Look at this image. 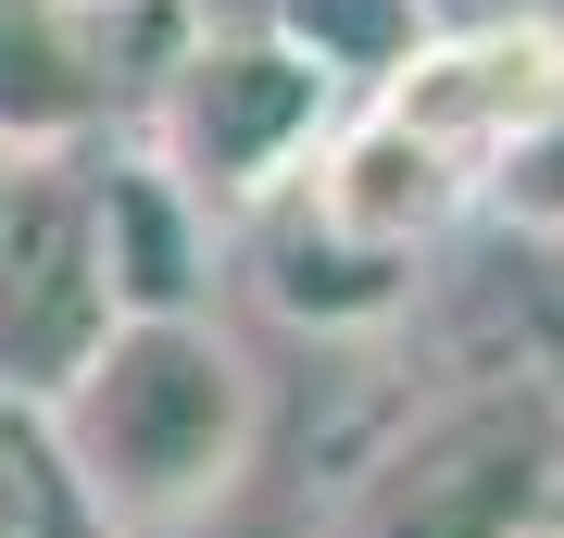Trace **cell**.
I'll list each match as a JSON object with an SVG mask.
<instances>
[{"mask_svg":"<svg viewBox=\"0 0 564 538\" xmlns=\"http://www.w3.org/2000/svg\"><path fill=\"white\" fill-rule=\"evenodd\" d=\"M39 439L139 538L202 514L214 488H239L263 463V376L214 314H113L101 351L39 400Z\"/></svg>","mask_w":564,"mask_h":538,"instance_id":"1","label":"cell"},{"mask_svg":"<svg viewBox=\"0 0 564 538\" xmlns=\"http://www.w3.org/2000/svg\"><path fill=\"white\" fill-rule=\"evenodd\" d=\"M126 113H139L126 151L151 176H176L214 226H239L276 188H302L314 139L339 125V88L289 39H263V25H176L151 51V76L126 88Z\"/></svg>","mask_w":564,"mask_h":538,"instance_id":"2","label":"cell"},{"mask_svg":"<svg viewBox=\"0 0 564 538\" xmlns=\"http://www.w3.org/2000/svg\"><path fill=\"white\" fill-rule=\"evenodd\" d=\"M564 514V388L489 376L402 426L351 488V538H552Z\"/></svg>","mask_w":564,"mask_h":538,"instance_id":"3","label":"cell"},{"mask_svg":"<svg viewBox=\"0 0 564 538\" xmlns=\"http://www.w3.org/2000/svg\"><path fill=\"white\" fill-rule=\"evenodd\" d=\"M101 226H88V151H0V400H39L101 351Z\"/></svg>","mask_w":564,"mask_h":538,"instance_id":"4","label":"cell"},{"mask_svg":"<svg viewBox=\"0 0 564 538\" xmlns=\"http://www.w3.org/2000/svg\"><path fill=\"white\" fill-rule=\"evenodd\" d=\"M564 100V25L540 13H477V25H426V51L402 76L364 88V113L389 139H414L464 200H489V176L514 163V139Z\"/></svg>","mask_w":564,"mask_h":538,"instance_id":"5","label":"cell"},{"mask_svg":"<svg viewBox=\"0 0 564 538\" xmlns=\"http://www.w3.org/2000/svg\"><path fill=\"white\" fill-rule=\"evenodd\" d=\"M176 25H113L76 0H0V151H88Z\"/></svg>","mask_w":564,"mask_h":538,"instance_id":"6","label":"cell"},{"mask_svg":"<svg viewBox=\"0 0 564 538\" xmlns=\"http://www.w3.org/2000/svg\"><path fill=\"white\" fill-rule=\"evenodd\" d=\"M88 226H101L113 314H202V276H214L226 226L176 176H151L139 151H101V139H88Z\"/></svg>","mask_w":564,"mask_h":538,"instance_id":"7","label":"cell"},{"mask_svg":"<svg viewBox=\"0 0 564 538\" xmlns=\"http://www.w3.org/2000/svg\"><path fill=\"white\" fill-rule=\"evenodd\" d=\"M239 239L263 263V300H276L289 326H377V314H402L414 300V263H389V251H351L339 226H314L302 200H263V213H239Z\"/></svg>","mask_w":564,"mask_h":538,"instance_id":"8","label":"cell"},{"mask_svg":"<svg viewBox=\"0 0 564 538\" xmlns=\"http://www.w3.org/2000/svg\"><path fill=\"white\" fill-rule=\"evenodd\" d=\"M440 25V0H263V39H289L339 100H364L377 76H402Z\"/></svg>","mask_w":564,"mask_h":538,"instance_id":"9","label":"cell"},{"mask_svg":"<svg viewBox=\"0 0 564 538\" xmlns=\"http://www.w3.org/2000/svg\"><path fill=\"white\" fill-rule=\"evenodd\" d=\"M489 213L564 251V100H552L540 125H527V139H514V163H502V176H489Z\"/></svg>","mask_w":564,"mask_h":538,"instance_id":"10","label":"cell"},{"mask_svg":"<svg viewBox=\"0 0 564 538\" xmlns=\"http://www.w3.org/2000/svg\"><path fill=\"white\" fill-rule=\"evenodd\" d=\"M139 538H302V501H289V488L251 463V476H239V488H214L202 514H176V526H139Z\"/></svg>","mask_w":564,"mask_h":538,"instance_id":"11","label":"cell"},{"mask_svg":"<svg viewBox=\"0 0 564 538\" xmlns=\"http://www.w3.org/2000/svg\"><path fill=\"white\" fill-rule=\"evenodd\" d=\"M13 538H126L101 501H88L76 476H63V451L39 439V476H25V514H13Z\"/></svg>","mask_w":564,"mask_h":538,"instance_id":"12","label":"cell"},{"mask_svg":"<svg viewBox=\"0 0 564 538\" xmlns=\"http://www.w3.org/2000/svg\"><path fill=\"white\" fill-rule=\"evenodd\" d=\"M477 13H540V25H564V0H440V25H477Z\"/></svg>","mask_w":564,"mask_h":538,"instance_id":"13","label":"cell"}]
</instances>
